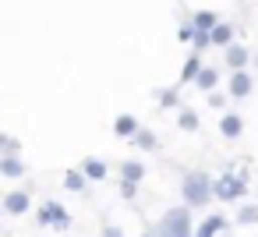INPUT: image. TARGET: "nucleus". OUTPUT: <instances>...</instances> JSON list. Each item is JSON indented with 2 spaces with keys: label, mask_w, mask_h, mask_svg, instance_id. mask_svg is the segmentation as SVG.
<instances>
[{
  "label": "nucleus",
  "mask_w": 258,
  "mask_h": 237,
  "mask_svg": "<svg viewBox=\"0 0 258 237\" xmlns=\"http://www.w3.org/2000/svg\"><path fill=\"white\" fill-rule=\"evenodd\" d=\"M64 188H68V191H75V195H82V191L89 188V177H85L78 166H71V170H64Z\"/></svg>",
  "instance_id": "412c9836"
},
{
  "label": "nucleus",
  "mask_w": 258,
  "mask_h": 237,
  "mask_svg": "<svg viewBox=\"0 0 258 237\" xmlns=\"http://www.w3.org/2000/svg\"><path fill=\"white\" fill-rule=\"evenodd\" d=\"M117 177L127 181V184H142V181H145V163H142V159H124V163L117 166Z\"/></svg>",
  "instance_id": "ddd939ff"
},
{
  "label": "nucleus",
  "mask_w": 258,
  "mask_h": 237,
  "mask_svg": "<svg viewBox=\"0 0 258 237\" xmlns=\"http://www.w3.org/2000/svg\"><path fill=\"white\" fill-rule=\"evenodd\" d=\"M219 22H223V18H219L216 11H195V15H191V25H195L198 32H212Z\"/></svg>",
  "instance_id": "aec40b11"
},
{
  "label": "nucleus",
  "mask_w": 258,
  "mask_h": 237,
  "mask_svg": "<svg viewBox=\"0 0 258 237\" xmlns=\"http://www.w3.org/2000/svg\"><path fill=\"white\" fill-rule=\"evenodd\" d=\"M233 223H240V226H258V205H254V202H244V205L237 209Z\"/></svg>",
  "instance_id": "4be33fe9"
},
{
  "label": "nucleus",
  "mask_w": 258,
  "mask_h": 237,
  "mask_svg": "<svg viewBox=\"0 0 258 237\" xmlns=\"http://www.w3.org/2000/svg\"><path fill=\"white\" fill-rule=\"evenodd\" d=\"M251 92H254L251 71H230V78H226V96H230V99H251Z\"/></svg>",
  "instance_id": "423d86ee"
},
{
  "label": "nucleus",
  "mask_w": 258,
  "mask_h": 237,
  "mask_svg": "<svg viewBox=\"0 0 258 237\" xmlns=\"http://www.w3.org/2000/svg\"><path fill=\"white\" fill-rule=\"evenodd\" d=\"M99 237H124V226H117V223H103Z\"/></svg>",
  "instance_id": "cd10ccee"
},
{
  "label": "nucleus",
  "mask_w": 258,
  "mask_h": 237,
  "mask_svg": "<svg viewBox=\"0 0 258 237\" xmlns=\"http://www.w3.org/2000/svg\"><path fill=\"white\" fill-rule=\"evenodd\" d=\"M0 177H8V181L25 177V159L22 156H0Z\"/></svg>",
  "instance_id": "4468645a"
},
{
  "label": "nucleus",
  "mask_w": 258,
  "mask_h": 237,
  "mask_svg": "<svg viewBox=\"0 0 258 237\" xmlns=\"http://www.w3.org/2000/svg\"><path fill=\"white\" fill-rule=\"evenodd\" d=\"M205 103H209V106H212V110H223V106H226V103H230V96H223V92H219V89H216V92H209V96H205Z\"/></svg>",
  "instance_id": "393cba45"
},
{
  "label": "nucleus",
  "mask_w": 258,
  "mask_h": 237,
  "mask_svg": "<svg viewBox=\"0 0 258 237\" xmlns=\"http://www.w3.org/2000/svg\"><path fill=\"white\" fill-rule=\"evenodd\" d=\"M152 96H156V103H159L163 110H180V85H170V89H156Z\"/></svg>",
  "instance_id": "f3484780"
},
{
  "label": "nucleus",
  "mask_w": 258,
  "mask_h": 237,
  "mask_svg": "<svg viewBox=\"0 0 258 237\" xmlns=\"http://www.w3.org/2000/svg\"><path fill=\"white\" fill-rule=\"evenodd\" d=\"M0 156H22V142L8 131H0Z\"/></svg>",
  "instance_id": "5701e85b"
},
{
  "label": "nucleus",
  "mask_w": 258,
  "mask_h": 237,
  "mask_svg": "<svg viewBox=\"0 0 258 237\" xmlns=\"http://www.w3.org/2000/svg\"><path fill=\"white\" fill-rule=\"evenodd\" d=\"M247 188H251V184H247V173H244V170H223V173L212 181V198L223 202V205H226V202H240V198L247 195Z\"/></svg>",
  "instance_id": "f03ea898"
},
{
  "label": "nucleus",
  "mask_w": 258,
  "mask_h": 237,
  "mask_svg": "<svg viewBox=\"0 0 258 237\" xmlns=\"http://www.w3.org/2000/svg\"><path fill=\"white\" fill-rule=\"evenodd\" d=\"M120 198H124V202H135V198H138V184L120 181Z\"/></svg>",
  "instance_id": "bb28decb"
},
{
  "label": "nucleus",
  "mask_w": 258,
  "mask_h": 237,
  "mask_svg": "<svg viewBox=\"0 0 258 237\" xmlns=\"http://www.w3.org/2000/svg\"><path fill=\"white\" fill-rule=\"evenodd\" d=\"M138 128H142V124H138L135 113H117V117H113V135L124 138V142H131V138L138 135Z\"/></svg>",
  "instance_id": "9d476101"
},
{
  "label": "nucleus",
  "mask_w": 258,
  "mask_h": 237,
  "mask_svg": "<svg viewBox=\"0 0 258 237\" xmlns=\"http://www.w3.org/2000/svg\"><path fill=\"white\" fill-rule=\"evenodd\" d=\"M209 46H212L209 32H198V29H195V36H191V50H195V53H202V50H209Z\"/></svg>",
  "instance_id": "b1692460"
},
{
  "label": "nucleus",
  "mask_w": 258,
  "mask_h": 237,
  "mask_svg": "<svg viewBox=\"0 0 258 237\" xmlns=\"http://www.w3.org/2000/svg\"><path fill=\"white\" fill-rule=\"evenodd\" d=\"M0 216H4V209H0Z\"/></svg>",
  "instance_id": "c756f323"
},
{
  "label": "nucleus",
  "mask_w": 258,
  "mask_h": 237,
  "mask_svg": "<svg viewBox=\"0 0 258 237\" xmlns=\"http://www.w3.org/2000/svg\"><path fill=\"white\" fill-rule=\"evenodd\" d=\"M219 135H223L226 142L240 138V135H244V117H240V113H223V117H219Z\"/></svg>",
  "instance_id": "9b49d317"
},
{
  "label": "nucleus",
  "mask_w": 258,
  "mask_h": 237,
  "mask_svg": "<svg viewBox=\"0 0 258 237\" xmlns=\"http://www.w3.org/2000/svg\"><path fill=\"white\" fill-rule=\"evenodd\" d=\"M36 223H39V226H50V230H71L75 216H71V209H68L64 202L46 198V202H39V209H36Z\"/></svg>",
  "instance_id": "20e7f679"
},
{
  "label": "nucleus",
  "mask_w": 258,
  "mask_h": 237,
  "mask_svg": "<svg viewBox=\"0 0 258 237\" xmlns=\"http://www.w3.org/2000/svg\"><path fill=\"white\" fill-rule=\"evenodd\" d=\"M216 85H219V68L205 64V68L198 71V78H195V89H202V92L209 96V92H216Z\"/></svg>",
  "instance_id": "2eb2a0df"
},
{
  "label": "nucleus",
  "mask_w": 258,
  "mask_h": 237,
  "mask_svg": "<svg viewBox=\"0 0 258 237\" xmlns=\"http://www.w3.org/2000/svg\"><path fill=\"white\" fill-rule=\"evenodd\" d=\"M177 128H180V131H198V128H202L198 110H195V106H180V110H177Z\"/></svg>",
  "instance_id": "6ab92c4d"
},
{
  "label": "nucleus",
  "mask_w": 258,
  "mask_h": 237,
  "mask_svg": "<svg viewBox=\"0 0 258 237\" xmlns=\"http://www.w3.org/2000/svg\"><path fill=\"white\" fill-rule=\"evenodd\" d=\"M131 145H135L138 152H156V149H159V135H156L152 128H138V135L131 138Z\"/></svg>",
  "instance_id": "dca6fc26"
},
{
  "label": "nucleus",
  "mask_w": 258,
  "mask_h": 237,
  "mask_svg": "<svg viewBox=\"0 0 258 237\" xmlns=\"http://www.w3.org/2000/svg\"><path fill=\"white\" fill-rule=\"evenodd\" d=\"M177 36H180V43H191V36H195V25H191V18H184V22H180Z\"/></svg>",
  "instance_id": "a878e982"
},
{
  "label": "nucleus",
  "mask_w": 258,
  "mask_h": 237,
  "mask_svg": "<svg viewBox=\"0 0 258 237\" xmlns=\"http://www.w3.org/2000/svg\"><path fill=\"white\" fill-rule=\"evenodd\" d=\"M0 209H4V216H25V212H32V195L25 188H15V191L4 195Z\"/></svg>",
  "instance_id": "39448f33"
},
{
  "label": "nucleus",
  "mask_w": 258,
  "mask_h": 237,
  "mask_svg": "<svg viewBox=\"0 0 258 237\" xmlns=\"http://www.w3.org/2000/svg\"><path fill=\"white\" fill-rule=\"evenodd\" d=\"M212 173L205 170H184L180 173V202L187 209H205L212 202Z\"/></svg>",
  "instance_id": "f257e3e1"
},
{
  "label": "nucleus",
  "mask_w": 258,
  "mask_h": 237,
  "mask_svg": "<svg viewBox=\"0 0 258 237\" xmlns=\"http://www.w3.org/2000/svg\"><path fill=\"white\" fill-rule=\"evenodd\" d=\"M156 237H195V223H191V209L180 202L173 209L163 212V219L156 223Z\"/></svg>",
  "instance_id": "7ed1b4c3"
},
{
  "label": "nucleus",
  "mask_w": 258,
  "mask_h": 237,
  "mask_svg": "<svg viewBox=\"0 0 258 237\" xmlns=\"http://www.w3.org/2000/svg\"><path fill=\"white\" fill-rule=\"evenodd\" d=\"M205 68V61H202V53H187L184 57V64H180V78H177V85H195V78H198V71Z\"/></svg>",
  "instance_id": "1a4fd4ad"
},
{
  "label": "nucleus",
  "mask_w": 258,
  "mask_h": 237,
  "mask_svg": "<svg viewBox=\"0 0 258 237\" xmlns=\"http://www.w3.org/2000/svg\"><path fill=\"white\" fill-rule=\"evenodd\" d=\"M230 230V219L223 216V212H209L198 226H195V237H223Z\"/></svg>",
  "instance_id": "6e6552de"
},
{
  "label": "nucleus",
  "mask_w": 258,
  "mask_h": 237,
  "mask_svg": "<svg viewBox=\"0 0 258 237\" xmlns=\"http://www.w3.org/2000/svg\"><path fill=\"white\" fill-rule=\"evenodd\" d=\"M78 170H82V173H85V177H89V181H96V184H99V181H106V177H110V166H106V163H103V159H96V156H85V159H82V163H78Z\"/></svg>",
  "instance_id": "f8f14e48"
},
{
  "label": "nucleus",
  "mask_w": 258,
  "mask_h": 237,
  "mask_svg": "<svg viewBox=\"0 0 258 237\" xmlns=\"http://www.w3.org/2000/svg\"><path fill=\"white\" fill-rule=\"evenodd\" d=\"M209 39H212V46H219V50H226L230 43H237V39H233V25H230V22H219V25L209 32Z\"/></svg>",
  "instance_id": "a211bd4d"
},
{
  "label": "nucleus",
  "mask_w": 258,
  "mask_h": 237,
  "mask_svg": "<svg viewBox=\"0 0 258 237\" xmlns=\"http://www.w3.org/2000/svg\"><path fill=\"white\" fill-rule=\"evenodd\" d=\"M142 237H156V233H142Z\"/></svg>",
  "instance_id": "c85d7f7f"
},
{
  "label": "nucleus",
  "mask_w": 258,
  "mask_h": 237,
  "mask_svg": "<svg viewBox=\"0 0 258 237\" xmlns=\"http://www.w3.org/2000/svg\"><path fill=\"white\" fill-rule=\"evenodd\" d=\"M223 64H226V71H247L251 68V50L244 43H230L223 50Z\"/></svg>",
  "instance_id": "0eeeda50"
}]
</instances>
